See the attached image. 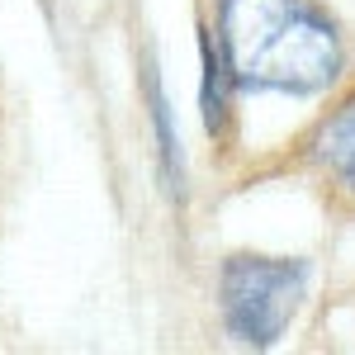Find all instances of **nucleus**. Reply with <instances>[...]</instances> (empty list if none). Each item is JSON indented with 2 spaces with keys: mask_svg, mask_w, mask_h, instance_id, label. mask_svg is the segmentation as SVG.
Returning a JSON list of instances; mask_svg holds the SVG:
<instances>
[{
  "mask_svg": "<svg viewBox=\"0 0 355 355\" xmlns=\"http://www.w3.org/2000/svg\"><path fill=\"white\" fill-rule=\"evenodd\" d=\"M308 294V261L289 256H227L218 275L223 322L242 346H270L294 322Z\"/></svg>",
  "mask_w": 355,
  "mask_h": 355,
  "instance_id": "2",
  "label": "nucleus"
},
{
  "mask_svg": "<svg viewBox=\"0 0 355 355\" xmlns=\"http://www.w3.org/2000/svg\"><path fill=\"white\" fill-rule=\"evenodd\" d=\"M147 114H152V123H157V152H162V171H166V185L171 194L185 190V166H180V142L171 133V110H166V95H162V81L147 71Z\"/></svg>",
  "mask_w": 355,
  "mask_h": 355,
  "instance_id": "5",
  "label": "nucleus"
},
{
  "mask_svg": "<svg viewBox=\"0 0 355 355\" xmlns=\"http://www.w3.org/2000/svg\"><path fill=\"white\" fill-rule=\"evenodd\" d=\"M232 67L223 57L218 38L204 33V123L209 133H223L227 128V114H232Z\"/></svg>",
  "mask_w": 355,
  "mask_h": 355,
  "instance_id": "4",
  "label": "nucleus"
},
{
  "mask_svg": "<svg viewBox=\"0 0 355 355\" xmlns=\"http://www.w3.org/2000/svg\"><path fill=\"white\" fill-rule=\"evenodd\" d=\"M313 157H318V166H322L327 175H336L341 185L355 190V100L341 105V110L318 128V137H313Z\"/></svg>",
  "mask_w": 355,
  "mask_h": 355,
  "instance_id": "3",
  "label": "nucleus"
},
{
  "mask_svg": "<svg viewBox=\"0 0 355 355\" xmlns=\"http://www.w3.org/2000/svg\"><path fill=\"white\" fill-rule=\"evenodd\" d=\"M218 48L237 85L318 95L327 90L346 48L313 0H218Z\"/></svg>",
  "mask_w": 355,
  "mask_h": 355,
  "instance_id": "1",
  "label": "nucleus"
}]
</instances>
